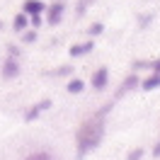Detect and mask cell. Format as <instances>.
I'll use <instances>...</instances> for the list:
<instances>
[{
  "label": "cell",
  "instance_id": "9c48e42d",
  "mask_svg": "<svg viewBox=\"0 0 160 160\" xmlns=\"http://www.w3.org/2000/svg\"><path fill=\"white\" fill-rule=\"evenodd\" d=\"M141 88H143L146 92L155 90V88H160V73H155V75H150V78H146L143 82H141Z\"/></svg>",
  "mask_w": 160,
  "mask_h": 160
},
{
  "label": "cell",
  "instance_id": "8992f818",
  "mask_svg": "<svg viewBox=\"0 0 160 160\" xmlns=\"http://www.w3.org/2000/svg\"><path fill=\"white\" fill-rule=\"evenodd\" d=\"M92 49H95V44H92V41H85V44H73V46H70V56H75V58H78V56L90 53Z\"/></svg>",
  "mask_w": 160,
  "mask_h": 160
},
{
  "label": "cell",
  "instance_id": "8fae6325",
  "mask_svg": "<svg viewBox=\"0 0 160 160\" xmlns=\"http://www.w3.org/2000/svg\"><path fill=\"white\" fill-rule=\"evenodd\" d=\"M82 90H85V82H82L80 78L68 82V92H70V95H78V92H82Z\"/></svg>",
  "mask_w": 160,
  "mask_h": 160
},
{
  "label": "cell",
  "instance_id": "ac0fdd59",
  "mask_svg": "<svg viewBox=\"0 0 160 160\" xmlns=\"http://www.w3.org/2000/svg\"><path fill=\"white\" fill-rule=\"evenodd\" d=\"M153 155H155V158H160V143L155 146V148H153Z\"/></svg>",
  "mask_w": 160,
  "mask_h": 160
},
{
  "label": "cell",
  "instance_id": "7c38bea8",
  "mask_svg": "<svg viewBox=\"0 0 160 160\" xmlns=\"http://www.w3.org/2000/svg\"><path fill=\"white\" fill-rule=\"evenodd\" d=\"M136 85H138V78H136V75H129L126 82H124V88H121L119 92H126V90H131V88H136Z\"/></svg>",
  "mask_w": 160,
  "mask_h": 160
},
{
  "label": "cell",
  "instance_id": "ba28073f",
  "mask_svg": "<svg viewBox=\"0 0 160 160\" xmlns=\"http://www.w3.org/2000/svg\"><path fill=\"white\" fill-rule=\"evenodd\" d=\"M27 24H29V15H24V12L15 15V20H12V27H15V32H24V29H27Z\"/></svg>",
  "mask_w": 160,
  "mask_h": 160
},
{
  "label": "cell",
  "instance_id": "e0dca14e",
  "mask_svg": "<svg viewBox=\"0 0 160 160\" xmlns=\"http://www.w3.org/2000/svg\"><path fill=\"white\" fill-rule=\"evenodd\" d=\"M153 73H160V58L155 61V63H153Z\"/></svg>",
  "mask_w": 160,
  "mask_h": 160
},
{
  "label": "cell",
  "instance_id": "4fadbf2b",
  "mask_svg": "<svg viewBox=\"0 0 160 160\" xmlns=\"http://www.w3.org/2000/svg\"><path fill=\"white\" fill-rule=\"evenodd\" d=\"M102 29H104V27H102V22H95V24L90 27V37H97Z\"/></svg>",
  "mask_w": 160,
  "mask_h": 160
},
{
  "label": "cell",
  "instance_id": "52a82bcc",
  "mask_svg": "<svg viewBox=\"0 0 160 160\" xmlns=\"http://www.w3.org/2000/svg\"><path fill=\"white\" fill-rule=\"evenodd\" d=\"M49 107H51V102H49V100H44V102H39V104H34V107H32V109L27 112V117H24V119H27V121H32V119H37V117H39L41 112H44V109H49Z\"/></svg>",
  "mask_w": 160,
  "mask_h": 160
},
{
  "label": "cell",
  "instance_id": "9a60e30c",
  "mask_svg": "<svg viewBox=\"0 0 160 160\" xmlns=\"http://www.w3.org/2000/svg\"><path fill=\"white\" fill-rule=\"evenodd\" d=\"M29 22L34 24V27H39L41 24V15H29Z\"/></svg>",
  "mask_w": 160,
  "mask_h": 160
},
{
  "label": "cell",
  "instance_id": "5b68a950",
  "mask_svg": "<svg viewBox=\"0 0 160 160\" xmlns=\"http://www.w3.org/2000/svg\"><path fill=\"white\" fill-rule=\"evenodd\" d=\"M61 17H63V2L56 0V2L49 8V17H46V20H49V24H58Z\"/></svg>",
  "mask_w": 160,
  "mask_h": 160
},
{
  "label": "cell",
  "instance_id": "5bb4252c",
  "mask_svg": "<svg viewBox=\"0 0 160 160\" xmlns=\"http://www.w3.org/2000/svg\"><path fill=\"white\" fill-rule=\"evenodd\" d=\"M22 37H24V41H34V39H37V32H34V29H29V32L24 29V34H22Z\"/></svg>",
  "mask_w": 160,
  "mask_h": 160
},
{
  "label": "cell",
  "instance_id": "3957f363",
  "mask_svg": "<svg viewBox=\"0 0 160 160\" xmlns=\"http://www.w3.org/2000/svg\"><path fill=\"white\" fill-rule=\"evenodd\" d=\"M17 75H20V63H17V61L10 56V58L2 63V78L10 80V78H17Z\"/></svg>",
  "mask_w": 160,
  "mask_h": 160
},
{
  "label": "cell",
  "instance_id": "7a4b0ae2",
  "mask_svg": "<svg viewBox=\"0 0 160 160\" xmlns=\"http://www.w3.org/2000/svg\"><path fill=\"white\" fill-rule=\"evenodd\" d=\"M107 80H109V70L97 68L95 75H92V88H95V90H104V88H107Z\"/></svg>",
  "mask_w": 160,
  "mask_h": 160
},
{
  "label": "cell",
  "instance_id": "6da1fadb",
  "mask_svg": "<svg viewBox=\"0 0 160 160\" xmlns=\"http://www.w3.org/2000/svg\"><path fill=\"white\" fill-rule=\"evenodd\" d=\"M102 133H104V126H102V117H95V119L85 121L78 131V150L80 155L90 153L92 148H97L102 141Z\"/></svg>",
  "mask_w": 160,
  "mask_h": 160
},
{
  "label": "cell",
  "instance_id": "2e32d148",
  "mask_svg": "<svg viewBox=\"0 0 160 160\" xmlns=\"http://www.w3.org/2000/svg\"><path fill=\"white\" fill-rule=\"evenodd\" d=\"M141 155H143V150H141V148H136V150H133V153L129 155V160H138Z\"/></svg>",
  "mask_w": 160,
  "mask_h": 160
},
{
  "label": "cell",
  "instance_id": "277c9868",
  "mask_svg": "<svg viewBox=\"0 0 160 160\" xmlns=\"http://www.w3.org/2000/svg\"><path fill=\"white\" fill-rule=\"evenodd\" d=\"M44 10H46V5L41 0H24V8H22L24 15H41Z\"/></svg>",
  "mask_w": 160,
  "mask_h": 160
},
{
  "label": "cell",
  "instance_id": "30bf717a",
  "mask_svg": "<svg viewBox=\"0 0 160 160\" xmlns=\"http://www.w3.org/2000/svg\"><path fill=\"white\" fill-rule=\"evenodd\" d=\"M24 160H53V155L49 150H37V153H29Z\"/></svg>",
  "mask_w": 160,
  "mask_h": 160
},
{
  "label": "cell",
  "instance_id": "d6986e66",
  "mask_svg": "<svg viewBox=\"0 0 160 160\" xmlns=\"http://www.w3.org/2000/svg\"><path fill=\"white\" fill-rule=\"evenodd\" d=\"M0 27H2V22H0Z\"/></svg>",
  "mask_w": 160,
  "mask_h": 160
}]
</instances>
